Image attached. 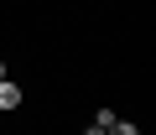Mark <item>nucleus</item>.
I'll list each match as a JSON object with an SVG mask.
<instances>
[{"mask_svg":"<svg viewBox=\"0 0 156 135\" xmlns=\"http://www.w3.org/2000/svg\"><path fill=\"white\" fill-rule=\"evenodd\" d=\"M16 104H21V83L0 78V109H16Z\"/></svg>","mask_w":156,"mask_h":135,"instance_id":"f257e3e1","label":"nucleus"},{"mask_svg":"<svg viewBox=\"0 0 156 135\" xmlns=\"http://www.w3.org/2000/svg\"><path fill=\"white\" fill-rule=\"evenodd\" d=\"M104 135H140V130H135V125H125V119H115V125H109Z\"/></svg>","mask_w":156,"mask_h":135,"instance_id":"f03ea898","label":"nucleus"},{"mask_svg":"<svg viewBox=\"0 0 156 135\" xmlns=\"http://www.w3.org/2000/svg\"><path fill=\"white\" fill-rule=\"evenodd\" d=\"M83 135H104V130H99V125H89V130H83Z\"/></svg>","mask_w":156,"mask_h":135,"instance_id":"7ed1b4c3","label":"nucleus"},{"mask_svg":"<svg viewBox=\"0 0 156 135\" xmlns=\"http://www.w3.org/2000/svg\"><path fill=\"white\" fill-rule=\"evenodd\" d=\"M0 78H5V62H0Z\"/></svg>","mask_w":156,"mask_h":135,"instance_id":"20e7f679","label":"nucleus"}]
</instances>
